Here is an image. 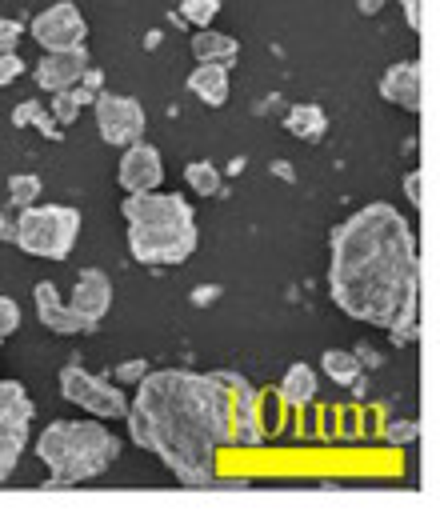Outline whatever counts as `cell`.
I'll return each instance as SVG.
<instances>
[{
    "label": "cell",
    "instance_id": "1",
    "mask_svg": "<svg viewBox=\"0 0 440 512\" xmlns=\"http://www.w3.org/2000/svg\"><path fill=\"white\" fill-rule=\"evenodd\" d=\"M332 304L408 348L420 332V240L396 204L372 200L328 236Z\"/></svg>",
    "mask_w": 440,
    "mask_h": 512
},
{
    "label": "cell",
    "instance_id": "2",
    "mask_svg": "<svg viewBox=\"0 0 440 512\" xmlns=\"http://www.w3.org/2000/svg\"><path fill=\"white\" fill-rule=\"evenodd\" d=\"M124 424L184 488H208L220 448L232 444L228 388L216 372L148 368L128 396Z\"/></svg>",
    "mask_w": 440,
    "mask_h": 512
},
{
    "label": "cell",
    "instance_id": "3",
    "mask_svg": "<svg viewBox=\"0 0 440 512\" xmlns=\"http://www.w3.org/2000/svg\"><path fill=\"white\" fill-rule=\"evenodd\" d=\"M120 216H124L128 256L144 268L184 264L200 244L196 212H192L188 196H180V192H160V188L128 192L120 200Z\"/></svg>",
    "mask_w": 440,
    "mask_h": 512
},
{
    "label": "cell",
    "instance_id": "4",
    "mask_svg": "<svg viewBox=\"0 0 440 512\" xmlns=\"http://www.w3.org/2000/svg\"><path fill=\"white\" fill-rule=\"evenodd\" d=\"M124 440L108 428V420H52L36 436L32 452L48 468V488H76L104 476L120 460Z\"/></svg>",
    "mask_w": 440,
    "mask_h": 512
},
{
    "label": "cell",
    "instance_id": "5",
    "mask_svg": "<svg viewBox=\"0 0 440 512\" xmlns=\"http://www.w3.org/2000/svg\"><path fill=\"white\" fill-rule=\"evenodd\" d=\"M80 240V212L72 204H28L12 220V244L36 260H68Z\"/></svg>",
    "mask_w": 440,
    "mask_h": 512
},
{
    "label": "cell",
    "instance_id": "6",
    "mask_svg": "<svg viewBox=\"0 0 440 512\" xmlns=\"http://www.w3.org/2000/svg\"><path fill=\"white\" fill-rule=\"evenodd\" d=\"M60 384V396L68 404H76L80 412L96 416V420H124L128 416V392L124 384H116L112 376H100V372H88L80 360H68L56 376Z\"/></svg>",
    "mask_w": 440,
    "mask_h": 512
},
{
    "label": "cell",
    "instance_id": "7",
    "mask_svg": "<svg viewBox=\"0 0 440 512\" xmlns=\"http://www.w3.org/2000/svg\"><path fill=\"white\" fill-rule=\"evenodd\" d=\"M32 416L36 404L20 380L0 376V484L16 472L28 440H32Z\"/></svg>",
    "mask_w": 440,
    "mask_h": 512
},
{
    "label": "cell",
    "instance_id": "8",
    "mask_svg": "<svg viewBox=\"0 0 440 512\" xmlns=\"http://www.w3.org/2000/svg\"><path fill=\"white\" fill-rule=\"evenodd\" d=\"M92 120H96L100 140L112 144V148H128V144L140 140L144 128H148L144 104H140L136 96H120V92H108V88H100V92L92 96Z\"/></svg>",
    "mask_w": 440,
    "mask_h": 512
},
{
    "label": "cell",
    "instance_id": "9",
    "mask_svg": "<svg viewBox=\"0 0 440 512\" xmlns=\"http://www.w3.org/2000/svg\"><path fill=\"white\" fill-rule=\"evenodd\" d=\"M216 376L228 388V424H232V444L240 448H256L264 440V416H260V392L228 368H216Z\"/></svg>",
    "mask_w": 440,
    "mask_h": 512
},
{
    "label": "cell",
    "instance_id": "10",
    "mask_svg": "<svg viewBox=\"0 0 440 512\" xmlns=\"http://www.w3.org/2000/svg\"><path fill=\"white\" fill-rule=\"evenodd\" d=\"M28 32H32V40H36L44 52H56V48H76V44H84V40H88V20H84V12H80L72 0H56V4H48L44 12L32 16Z\"/></svg>",
    "mask_w": 440,
    "mask_h": 512
},
{
    "label": "cell",
    "instance_id": "11",
    "mask_svg": "<svg viewBox=\"0 0 440 512\" xmlns=\"http://www.w3.org/2000/svg\"><path fill=\"white\" fill-rule=\"evenodd\" d=\"M116 180L124 192H152L164 184V156L156 144H148L144 136L132 140L128 148H120V164H116Z\"/></svg>",
    "mask_w": 440,
    "mask_h": 512
},
{
    "label": "cell",
    "instance_id": "12",
    "mask_svg": "<svg viewBox=\"0 0 440 512\" xmlns=\"http://www.w3.org/2000/svg\"><path fill=\"white\" fill-rule=\"evenodd\" d=\"M32 304H36L40 324H44L48 332H56V336H92V332H96V324L84 320V316L60 296V288H56L52 280L32 284Z\"/></svg>",
    "mask_w": 440,
    "mask_h": 512
},
{
    "label": "cell",
    "instance_id": "13",
    "mask_svg": "<svg viewBox=\"0 0 440 512\" xmlns=\"http://www.w3.org/2000/svg\"><path fill=\"white\" fill-rule=\"evenodd\" d=\"M88 64H92V56H88L84 44H76V48H56V52H44V56H40V64L32 68V80H36L44 92H60V88L80 84V76L88 72Z\"/></svg>",
    "mask_w": 440,
    "mask_h": 512
},
{
    "label": "cell",
    "instance_id": "14",
    "mask_svg": "<svg viewBox=\"0 0 440 512\" xmlns=\"http://www.w3.org/2000/svg\"><path fill=\"white\" fill-rule=\"evenodd\" d=\"M68 304H72L84 320H92V324L100 328V320H104L108 308H112V280H108V272H104V268H80Z\"/></svg>",
    "mask_w": 440,
    "mask_h": 512
},
{
    "label": "cell",
    "instance_id": "15",
    "mask_svg": "<svg viewBox=\"0 0 440 512\" xmlns=\"http://www.w3.org/2000/svg\"><path fill=\"white\" fill-rule=\"evenodd\" d=\"M380 96L404 112H420V60L388 64L380 76Z\"/></svg>",
    "mask_w": 440,
    "mask_h": 512
},
{
    "label": "cell",
    "instance_id": "16",
    "mask_svg": "<svg viewBox=\"0 0 440 512\" xmlns=\"http://www.w3.org/2000/svg\"><path fill=\"white\" fill-rule=\"evenodd\" d=\"M228 88H232V76H228V64H196L192 72H188V92L200 100V104H208V108H220L224 100H228Z\"/></svg>",
    "mask_w": 440,
    "mask_h": 512
},
{
    "label": "cell",
    "instance_id": "17",
    "mask_svg": "<svg viewBox=\"0 0 440 512\" xmlns=\"http://www.w3.org/2000/svg\"><path fill=\"white\" fill-rule=\"evenodd\" d=\"M188 48H192V56H196V64H232L236 56H240V40L236 36H228V32H216L212 24L208 28H196L192 32V40H188Z\"/></svg>",
    "mask_w": 440,
    "mask_h": 512
},
{
    "label": "cell",
    "instance_id": "18",
    "mask_svg": "<svg viewBox=\"0 0 440 512\" xmlns=\"http://www.w3.org/2000/svg\"><path fill=\"white\" fill-rule=\"evenodd\" d=\"M316 388H320L316 368H312V364H304V360L288 364V368H284V376H280V400H284L288 408H308V404L316 400Z\"/></svg>",
    "mask_w": 440,
    "mask_h": 512
},
{
    "label": "cell",
    "instance_id": "19",
    "mask_svg": "<svg viewBox=\"0 0 440 512\" xmlns=\"http://www.w3.org/2000/svg\"><path fill=\"white\" fill-rule=\"evenodd\" d=\"M284 128H288V136H296L304 144H316L328 132V112L320 104H292L288 116H284Z\"/></svg>",
    "mask_w": 440,
    "mask_h": 512
},
{
    "label": "cell",
    "instance_id": "20",
    "mask_svg": "<svg viewBox=\"0 0 440 512\" xmlns=\"http://www.w3.org/2000/svg\"><path fill=\"white\" fill-rule=\"evenodd\" d=\"M320 368H324V376H328L332 384H340V388H356L360 376H364L360 356L348 352V348H328V352H320Z\"/></svg>",
    "mask_w": 440,
    "mask_h": 512
},
{
    "label": "cell",
    "instance_id": "21",
    "mask_svg": "<svg viewBox=\"0 0 440 512\" xmlns=\"http://www.w3.org/2000/svg\"><path fill=\"white\" fill-rule=\"evenodd\" d=\"M52 100H48V112H52V120L60 124V128H72L76 120H80V112L92 104V92H84L80 84H72V88H60V92H48Z\"/></svg>",
    "mask_w": 440,
    "mask_h": 512
},
{
    "label": "cell",
    "instance_id": "22",
    "mask_svg": "<svg viewBox=\"0 0 440 512\" xmlns=\"http://www.w3.org/2000/svg\"><path fill=\"white\" fill-rule=\"evenodd\" d=\"M12 124H16V128L36 124V132H40V136H48V140H64V128L52 120V112H48L40 100H24L20 108H12Z\"/></svg>",
    "mask_w": 440,
    "mask_h": 512
},
{
    "label": "cell",
    "instance_id": "23",
    "mask_svg": "<svg viewBox=\"0 0 440 512\" xmlns=\"http://www.w3.org/2000/svg\"><path fill=\"white\" fill-rule=\"evenodd\" d=\"M184 184H188V192H196V196H220L224 176H220V168H216L212 160H188V164H184Z\"/></svg>",
    "mask_w": 440,
    "mask_h": 512
},
{
    "label": "cell",
    "instance_id": "24",
    "mask_svg": "<svg viewBox=\"0 0 440 512\" xmlns=\"http://www.w3.org/2000/svg\"><path fill=\"white\" fill-rule=\"evenodd\" d=\"M40 192H44V180H40L36 172H12V176H8V200H12V208L36 204Z\"/></svg>",
    "mask_w": 440,
    "mask_h": 512
},
{
    "label": "cell",
    "instance_id": "25",
    "mask_svg": "<svg viewBox=\"0 0 440 512\" xmlns=\"http://www.w3.org/2000/svg\"><path fill=\"white\" fill-rule=\"evenodd\" d=\"M220 16V0H180V20H188L192 28H208Z\"/></svg>",
    "mask_w": 440,
    "mask_h": 512
},
{
    "label": "cell",
    "instance_id": "26",
    "mask_svg": "<svg viewBox=\"0 0 440 512\" xmlns=\"http://www.w3.org/2000/svg\"><path fill=\"white\" fill-rule=\"evenodd\" d=\"M20 328V304L12 296H0V344Z\"/></svg>",
    "mask_w": 440,
    "mask_h": 512
},
{
    "label": "cell",
    "instance_id": "27",
    "mask_svg": "<svg viewBox=\"0 0 440 512\" xmlns=\"http://www.w3.org/2000/svg\"><path fill=\"white\" fill-rule=\"evenodd\" d=\"M24 76V60H20V52H0V88H8L12 80H20Z\"/></svg>",
    "mask_w": 440,
    "mask_h": 512
},
{
    "label": "cell",
    "instance_id": "28",
    "mask_svg": "<svg viewBox=\"0 0 440 512\" xmlns=\"http://www.w3.org/2000/svg\"><path fill=\"white\" fill-rule=\"evenodd\" d=\"M20 36H24V24H20V20H8V16H0V52H16Z\"/></svg>",
    "mask_w": 440,
    "mask_h": 512
},
{
    "label": "cell",
    "instance_id": "29",
    "mask_svg": "<svg viewBox=\"0 0 440 512\" xmlns=\"http://www.w3.org/2000/svg\"><path fill=\"white\" fill-rule=\"evenodd\" d=\"M144 372H148V360H124V364L112 372V380H116V384H136Z\"/></svg>",
    "mask_w": 440,
    "mask_h": 512
},
{
    "label": "cell",
    "instance_id": "30",
    "mask_svg": "<svg viewBox=\"0 0 440 512\" xmlns=\"http://www.w3.org/2000/svg\"><path fill=\"white\" fill-rule=\"evenodd\" d=\"M404 196H408V204H420V168H412L404 176Z\"/></svg>",
    "mask_w": 440,
    "mask_h": 512
},
{
    "label": "cell",
    "instance_id": "31",
    "mask_svg": "<svg viewBox=\"0 0 440 512\" xmlns=\"http://www.w3.org/2000/svg\"><path fill=\"white\" fill-rule=\"evenodd\" d=\"M396 4H400V12H404L408 28H420V0H396Z\"/></svg>",
    "mask_w": 440,
    "mask_h": 512
},
{
    "label": "cell",
    "instance_id": "32",
    "mask_svg": "<svg viewBox=\"0 0 440 512\" xmlns=\"http://www.w3.org/2000/svg\"><path fill=\"white\" fill-rule=\"evenodd\" d=\"M416 436V424L404 420V424H388V440H412Z\"/></svg>",
    "mask_w": 440,
    "mask_h": 512
},
{
    "label": "cell",
    "instance_id": "33",
    "mask_svg": "<svg viewBox=\"0 0 440 512\" xmlns=\"http://www.w3.org/2000/svg\"><path fill=\"white\" fill-rule=\"evenodd\" d=\"M384 4H388V0H360V4H356V8H360V12H364V16H376V12H380V8H384Z\"/></svg>",
    "mask_w": 440,
    "mask_h": 512
},
{
    "label": "cell",
    "instance_id": "34",
    "mask_svg": "<svg viewBox=\"0 0 440 512\" xmlns=\"http://www.w3.org/2000/svg\"><path fill=\"white\" fill-rule=\"evenodd\" d=\"M0 240H12V220H8L4 208H0Z\"/></svg>",
    "mask_w": 440,
    "mask_h": 512
}]
</instances>
